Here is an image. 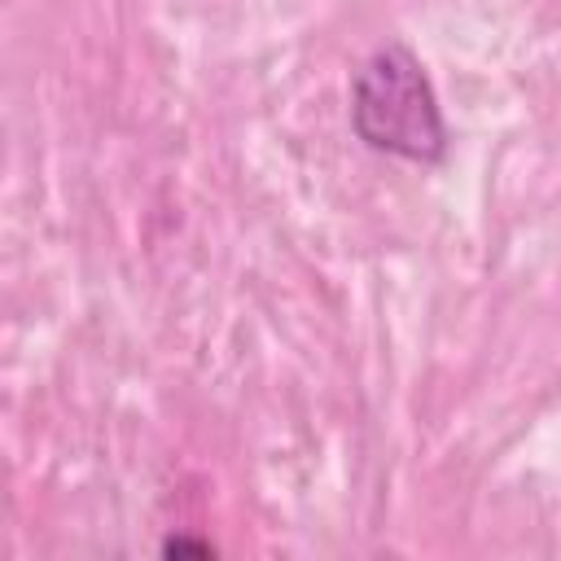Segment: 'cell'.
Instances as JSON below:
<instances>
[{"mask_svg": "<svg viewBox=\"0 0 561 561\" xmlns=\"http://www.w3.org/2000/svg\"><path fill=\"white\" fill-rule=\"evenodd\" d=\"M351 123L364 145L408 162H438L447 149L438 96L403 44H386L359 66L351 88Z\"/></svg>", "mask_w": 561, "mask_h": 561, "instance_id": "1", "label": "cell"}, {"mask_svg": "<svg viewBox=\"0 0 561 561\" xmlns=\"http://www.w3.org/2000/svg\"><path fill=\"white\" fill-rule=\"evenodd\" d=\"M188 552H193V557H215L210 543H193V539H171V543H167V557H188Z\"/></svg>", "mask_w": 561, "mask_h": 561, "instance_id": "2", "label": "cell"}]
</instances>
